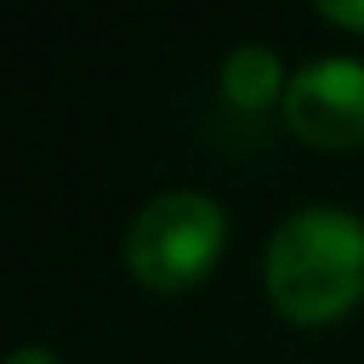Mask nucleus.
<instances>
[{"label": "nucleus", "instance_id": "nucleus-1", "mask_svg": "<svg viewBox=\"0 0 364 364\" xmlns=\"http://www.w3.org/2000/svg\"><path fill=\"white\" fill-rule=\"evenodd\" d=\"M264 294L294 324H329L364 294V220L339 205L284 215L264 245Z\"/></svg>", "mask_w": 364, "mask_h": 364}, {"label": "nucleus", "instance_id": "nucleus-2", "mask_svg": "<svg viewBox=\"0 0 364 364\" xmlns=\"http://www.w3.org/2000/svg\"><path fill=\"white\" fill-rule=\"evenodd\" d=\"M225 250V205L205 190H160L125 230V264L150 289H190Z\"/></svg>", "mask_w": 364, "mask_h": 364}, {"label": "nucleus", "instance_id": "nucleus-3", "mask_svg": "<svg viewBox=\"0 0 364 364\" xmlns=\"http://www.w3.org/2000/svg\"><path fill=\"white\" fill-rule=\"evenodd\" d=\"M279 105H284V125L319 150L364 145V60L354 55L304 60L289 75Z\"/></svg>", "mask_w": 364, "mask_h": 364}, {"label": "nucleus", "instance_id": "nucleus-4", "mask_svg": "<svg viewBox=\"0 0 364 364\" xmlns=\"http://www.w3.org/2000/svg\"><path fill=\"white\" fill-rule=\"evenodd\" d=\"M284 85H289L284 60L259 41H245L220 60V95L235 110H264L274 95L284 100Z\"/></svg>", "mask_w": 364, "mask_h": 364}, {"label": "nucleus", "instance_id": "nucleus-5", "mask_svg": "<svg viewBox=\"0 0 364 364\" xmlns=\"http://www.w3.org/2000/svg\"><path fill=\"white\" fill-rule=\"evenodd\" d=\"M319 16L349 31H364V0H319Z\"/></svg>", "mask_w": 364, "mask_h": 364}, {"label": "nucleus", "instance_id": "nucleus-6", "mask_svg": "<svg viewBox=\"0 0 364 364\" xmlns=\"http://www.w3.org/2000/svg\"><path fill=\"white\" fill-rule=\"evenodd\" d=\"M0 364H60V359H55L46 344H21V349H11Z\"/></svg>", "mask_w": 364, "mask_h": 364}]
</instances>
